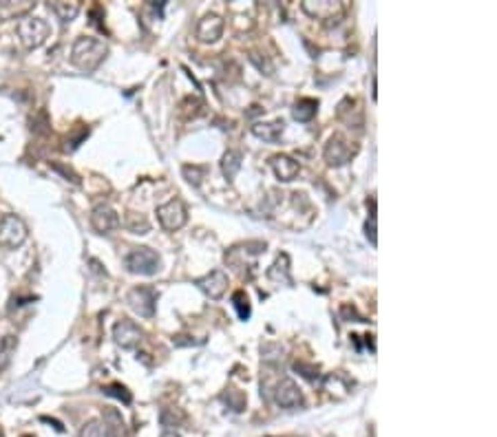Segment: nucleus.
I'll return each mask as SVG.
<instances>
[{
    "instance_id": "obj_1",
    "label": "nucleus",
    "mask_w": 497,
    "mask_h": 437,
    "mask_svg": "<svg viewBox=\"0 0 497 437\" xmlns=\"http://www.w3.org/2000/svg\"><path fill=\"white\" fill-rule=\"evenodd\" d=\"M108 53V46L104 40L93 38V35H80L71 46V62L84 73H93L98 69Z\"/></svg>"
},
{
    "instance_id": "obj_2",
    "label": "nucleus",
    "mask_w": 497,
    "mask_h": 437,
    "mask_svg": "<svg viewBox=\"0 0 497 437\" xmlns=\"http://www.w3.org/2000/svg\"><path fill=\"white\" fill-rule=\"evenodd\" d=\"M18 38L22 42V46L25 49H38L47 42V38H49V22H47L44 18H38V16H25V18H20L18 22Z\"/></svg>"
},
{
    "instance_id": "obj_3",
    "label": "nucleus",
    "mask_w": 497,
    "mask_h": 437,
    "mask_svg": "<svg viewBox=\"0 0 497 437\" xmlns=\"http://www.w3.org/2000/svg\"><path fill=\"white\" fill-rule=\"evenodd\" d=\"M358 153V146L354 142H349L343 132H334V135L327 139L325 144V151H323V157L327 166L332 168H341L345 164L351 162V157Z\"/></svg>"
},
{
    "instance_id": "obj_4",
    "label": "nucleus",
    "mask_w": 497,
    "mask_h": 437,
    "mask_svg": "<svg viewBox=\"0 0 497 437\" xmlns=\"http://www.w3.org/2000/svg\"><path fill=\"white\" fill-rule=\"evenodd\" d=\"M301 9L314 20H321L325 24H336L345 16V3L343 0H303Z\"/></svg>"
},
{
    "instance_id": "obj_5",
    "label": "nucleus",
    "mask_w": 497,
    "mask_h": 437,
    "mask_svg": "<svg viewBox=\"0 0 497 437\" xmlns=\"http://www.w3.org/2000/svg\"><path fill=\"white\" fill-rule=\"evenodd\" d=\"M160 254L151 248H135L133 252L126 254L124 259V267L130 274H140V276H155L160 272Z\"/></svg>"
},
{
    "instance_id": "obj_6",
    "label": "nucleus",
    "mask_w": 497,
    "mask_h": 437,
    "mask_svg": "<svg viewBox=\"0 0 497 437\" xmlns=\"http://www.w3.org/2000/svg\"><path fill=\"white\" fill-rule=\"evenodd\" d=\"M27 237H29L27 223L20 216L16 214L0 216V248L16 250L27 241Z\"/></svg>"
},
{
    "instance_id": "obj_7",
    "label": "nucleus",
    "mask_w": 497,
    "mask_h": 437,
    "mask_svg": "<svg viewBox=\"0 0 497 437\" xmlns=\"http://www.w3.org/2000/svg\"><path fill=\"white\" fill-rule=\"evenodd\" d=\"M157 218H160V225L168 232H175V230L184 228L188 221V210L181 199H168L166 203L157 205Z\"/></svg>"
},
{
    "instance_id": "obj_8",
    "label": "nucleus",
    "mask_w": 497,
    "mask_h": 437,
    "mask_svg": "<svg viewBox=\"0 0 497 437\" xmlns=\"http://www.w3.org/2000/svg\"><path fill=\"white\" fill-rule=\"evenodd\" d=\"M126 302L142 318H153L157 307V291L149 285H137L126 294Z\"/></svg>"
},
{
    "instance_id": "obj_9",
    "label": "nucleus",
    "mask_w": 497,
    "mask_h": 437,
    "mask_svg": "<svg viewBox=\"0 0 497 437\" xmlns=\"http://www.w3.org/2000/svg\"><path fill=\"white\" fill-rule=\"evenodd\" d=\"M274 402L285 411H296L305 406V397L292 378H283L274 388Z\"/></svg>"
},
{
    "instance_id": "obj_10",
    "label": "nucleus",
    "mask_w": 497,
    "mask_h": 437,
    "mask_svg": "<svg viewBox=\"0 0 497 437\" xmlns=\"http://www.w3.org/2000/svg\"><path fill=\"white\" fill-rule=\"evenodd\" d=\"M119 225H122L119 214L108 203H98L91 210V228L98 234H111L113 230H117Z\"/></svg>"
},
{
    "instance_id": "obj_11",
    "label": "nucleus",
    "mask_w": 497,
    "mask_h": 437,
    "mask_svg": "<svg viewBox=\"0 0 497 437\" xmlns=\"http://www.w3.org/2000/svg\"><path fill=\"white\" fill-rule=\"evenodd\" d=\"M142 338H144V332L128 318L117 320L113 327V340H115V345L122 349H135L142 343Z\"/></svg>"
},
{
    "instance_id": "obj_12",
    "label": "nucleus",
    "mask_w": 497,
    "mask_h": 437,
    "mask_svg": "<svg viewBox=\"0 0 497 437\" xmlns=\"http://www.w3.org/2000/svg\"><path fill=\"white\" fill-rule=\"evenodd\" d=\"M195 285L203 291L205 296H210V298H221L226 294V289H228V274L224 270H212L210 274H205L201 278H197Z\"/></svg>"
},
{
    "instance_id": "obj_13",
    "label": "nucleus",
    "mask_w": 497,
    "mask_h": 437,
    "mask_svg": "<svg viewBox=\"0 0 497 437\" xmlns=\"http://www.w3.org/2000/svg\"><path fill=\"white\" fill-rule=\"evenodd\" d=\"M224 33V18L217 14H208L203 16L197 24V38L205 44H212L221 38Z\"/></svg>"
},
{
    "instance_id": "obj_14",
    "label": "nucleus",
    "mask_w": 497,
    "mask_h": 437,
    "mask_svg": "<svg viewBox=\"0 0 497 437\" xmlns=\"http://www.w3.org/2000/svg\"><path fill=\"white\" fill-rule=\"evenodd\" d=\"M270 166L274 170V175L281 181H294L301 173V164L296 160H292L289 155H274L270 160Z\"/></svg>"
},
{
    "instance_id": "obj_15",
    "label": "nucleus",
    "mask_w": 497,
    "mask_h": 437,
    "mask_svg": "<svg viewBox=\"0 0 497 437\" xmlns=\"http://www.w3.org/2000/svg\"><path fill=\"white\" fill-rule=\"evenodd\" d=\"M283 130H285V121L283 119H272V121H259V124H254L252 135L263 139V142L274 144V142L281 139Z\"/></svg>"
},
{
    "instance_id": "obj_16",
    "label": "nucleus",
    "mask_w": 497,
    "mask_h": 437,
    "mask_svg": "<svg viewBox=\"0 0 497 437\" xmlns=\"http://www.w3.org/2000/svg\"><path fill=\"white\" fill-rule=\"evenodd\" d=\"M268 278L274 283H283V285H292V274H289V254L281 252L276 257V261L272 263V267L268 270Z\"/></svg>"
},
{
    "instance_id": "obj_17",
    "label": "nucleus",
    "mask_w": 497,
    "mask_h": 437,
    "mask_svg": "<svg viewBox=\"0 0 497 437\" xmlns=\"http://www.w3.org/2000/svg\"><path fill=\"white\" fill-rule=\"evenodd\" d=\"M49 9L53 11L60 22L67 24L71 20H76L82 5L78 3V0H56V3H49Z\"/></svg>"
},
{
    "instance_id": "obj_18",
    "label": "nucleus",
    "mask_w": 497,
    "mask_h": 437,
    "mask_svg": "<svg viewBox=\"0 0 497 437\" xmlns=\"http://www.w3.org/2000/svg\"><path fill=\"white\" fill-rule=\"evenodd\" d=\"M317 113H319V100H314V97H301V100L294 102L292 115L296 121H310L317 117Z\"/></svg>"
},
{
    "instance_id": "obj_19",
    "label": "nucleus",
    "mask_w": 497,
    "mask_h": 437,
    "mask_svg": "<svg viewBox=\"0 0 497 437\" xmlns=\"http://www.w3.org/2000/svg\"><path fill=\"white\" fill-rule=\"evenodd\" d=\"M16 349H18V338L16 336L7 334V336L0 338V371H5L11 364Z\"/></svg>"
},
{
    "instance_id": "obj_20",
    "label": "nucleus",
    "mask_w": 497,
    "mask_h": 437,
    "mask_svg": "<svg viewBox=\"0 0 497 437\" xmlns=\"http://www.w3.org/2000/svg\"><path fill=\"white\" fill-rule=\"evenodd\" d=\"M33 3H22V5H16V3H0V22L3 20H11V18H25L29 11H31Z\"/></svg>"
},
{
    "instance_id": "obj_21",
    "label": "nucleus",
    "mask_w": 497,
    "mask_h": 437,
    "mask_svg": "<svg viewBox=\"0 0 497 437\" xmlns=\"http://www.w3.org/2000/svg\"><path fill=\"white\" fill-rule=\"evenodd\" d=\"M80 437H115L113 429L108 427L106 422H100V420H91L82 427L80 431Z\"/></svg>"
},
{
    "instance_id": "obj_22",
    "label": "nucleus",
    "mask_w": 497,
    "mask_h": 437,
    "mask_svg": "<svg viewBox=\"0 0 497 437\" xmlns=\"http://www.w3.org/2000/svg\"><path fill=\"white\" fill-rule=\"evenodd\" d=\"M221 170H224V177L228 181H233L241 170V153L239 151H228L224 155V160H221Z\"/></svg>"
},
{
    "instance_id": "obj_23",
    "label": "nucleus",
    "mask_w": 497,
    "mask_h": 437,
    "mask_svg": "<svg viewBox=\"0 0 497 437\" xmlns=\"http://www.w3.org/2000/svg\"><path fill=\"white\" fill-rule=\"evenodd\" d=\"M181 173H184V179L188 181L190 186L199 188L201 181L205 179V173H208V168H205V166H197V164H186L184 168H181Z\"/></svg>"
},
{
    "instance_id": "obj_24",
    "label": "nucleus",
    "mask_w": 497,
    "mask_h": 437,
    "mask_svg": "<svg viewBox=\"0 0 497 437\" xmlns=\"http://www.w3.org/2000/svg\"><path fill=\"white\" fill-rule=\"evenodd\" d=\"M233 305L239 314V318L241 320H248L250 318V314H252V307H250V298L244 289H237L235 294H233Z\"/></svg>"
},
{
    "instance_id": "obj_25",
    "label": "nucleus",
    "mask_w": 497,
    "mask_h": 437,
    "mask_svg": "<svg viewBox=\"0 0 497 437\" xmlns=\"http://www.w3.org/2000/svg\"><path fill=\"white\" fill-rule=\"evenodd\" d=\"M294 371H298L303 378L314 382V384H323V380H325L323 373L319 371V367H314V364H308V362H303V360L294 362Z\"/></svg>"
},
{
    "instance_id": "obj_26",
    "label": "nucleus",
    "mask_w": 497,
    "mask_h": 437,
    "mask_svg": "<svg viewBox=\"0 0 497 437\" xmlns=\"http://www.w3.org/2000/svg\"><path fill=\"white\" fill-rule=\"evenodd\" d=\"M29 124H31V130L35 132V135H47V132L51 130V121H49V115H47L44 108H40L38 113L31 115Z\"/></svg>"
},
{
    "instance_id": "obj_27",
    "label": "nucleus",
    "mask_w": 497,
    "mask_h": 437,
    "mask_svg": "<svg viewBox=\"0 0 497 437\" xmlns=\"http://www.w3.org/2000/svg\"><path fill=\"white\" fill-rule=\"evenodd\" d=\"M261 358L263 362H270V364H278L283 360V347L281 345H274V343H268L261 347Z\"/></svg>"
},
{
    "instance_id": "obj_28",
    "label": "nucleus",
    "mask_w": 497,
    "mask_h": 437,
    "mask_svg": "<svg viewBox=\"0 0 497 437\" xmlns=\"http://www.w3.org/2000/svg\"><path fill=\"white\" fill-rule=\"evenodd\" d=\"M102 391H104L106 395H111V397L122 400L124 404H130V402H133V395H130V391H128V388H126L124 384H119V382H113V384L104 386Z\"/></svg>"
},
{
    "instance_id": "obj_29",
    "label": "nucleus",
    "mask_w": 497,
    "mask_h": 437,
    "mask_svg": "<svg viewBox=\"0 0 497 437\" xmlns=\"http://www.w3.org/2000/svg\"><path fill=\"white\" fill-rule=\"evenodd\" d=\"M126 228L130 230V232H135V234H146L149 230H151V223L146 221V216H142V214H128Z\"/></svg>"
},
{
    "instance_id": "obj_30",
    "label": "nucleus",
    "mask_w": 497,
    "mask_h": 437,
    "mask_svg": "<svg viewBox=\"0 0 497 437\" xmlns=\"http://www.w3.org/2000/svg\"><path fill=\"white\" fill-rule=\"evenodd\" d=\"M51 166V170H56V173H60V175H62L67 181H71V184H80V177H78V173H76V170L74 168H69V166H65V164H60V162H51L49 164Z\"/></svg>"
},
{
    "instance_id": "obj_31",
    "label": "nucleus",
    "mask_w": 497,
    "mask_h": 437,
    "mask_svg": "<svg viewBox=\"0 0 497 437\" xmlns=\"http://www.w3.org/2000/svg\"><path fill=\"white\" fill-rule=\"evenodd\" d=\"M160 420H162L164 427H177L179 422H184V415H181V413L175 411V409H162Z\"/></svg>"
},
{
    "instance_id": "obj_32",
    "label": "nucleus",
    "mask_w": 497,
    "mask_h": 437,
    "mask_svg": "<svg viewBox=\"0 0 497 437\" xmlns=\"http://www.w3.org/2000/svg\"><path fill=\"white\" fill-rule=\"evenodd\" d=\"M224 400L226 402L233 406V411H244V404H246V397H244V393H239V391H228L226 395H224Z\"/></svg>"
},
{
    "instance_id": "obj_33",
    "label": "nucleus",
    "mask_w": 497,
    "mask_h": 437,
    "mask_svg": "<svg viewBox=\"0 0 497 437\" xmlns=\"http://www.w3.org/2000/svg\"><path fill=\"white\" fill-rule=\"evenodd\" d=\"M341 316H343V320H347V323H367L365 316H360L354 305H343Z\"/></svg>"
},
{
    "instance_id": "obj_34",
    "label": "nucleus",
    "mask_w": 497,
    "mask_h": 437,
    "mask_svg": "<svg viewBox=\"0 0 497 437\" xmlns=\"http://www.w3.org/2000/svg\"><path fill=\"white\" fill-rule=\"evenodd\" d=\"M365 234H367V239H369V243L373 248L378 246V239H376V214H369L367 223H365Z\"/></svg>"
},
{
    "instance_id": "obj_35",
    "label": "nucleus",
    "mask_w": 497,
    "mask_h": 437,
    "mask_svg": "<svg viewBox=\"0 0 497 437\" xmlns=\"http://www.w3.org/2000/svg\"><path fill=\"white\" fill-rule=\"evenodd\" d=\"M160 437H179V433H177V431H171V429H168V431H164Z\"/></svg>"
},
{
    "instance_id": "obj_36",
    "label": "nucleus",
    "mask_w": 497,
    "mask_h": 437,
    "mask_svg": "<svg viewBox=\"0 0 497 437\" xmlns=\"http://www.w3.org/2000/svg\"><path fill=\"white\" fill-rule=\"evenodd\" d=\"M0 437H5V431H3V429H0Z\"/></svg>"
},
{
    "instance_id": "obj_37",
    "label": "nucleus",
    "mask_w": 497,
    "mask_h": 437,
    "mask_svg": "<svg viewBox=\"0 0 497 437\" xmlns=\"http://www.w3.org/2000/svg\"><path fill=\"white\" fill-rule=\"evenodd\" d=\"M25 437H33V435H25Z\"/></svg>"
}]
</instances>
